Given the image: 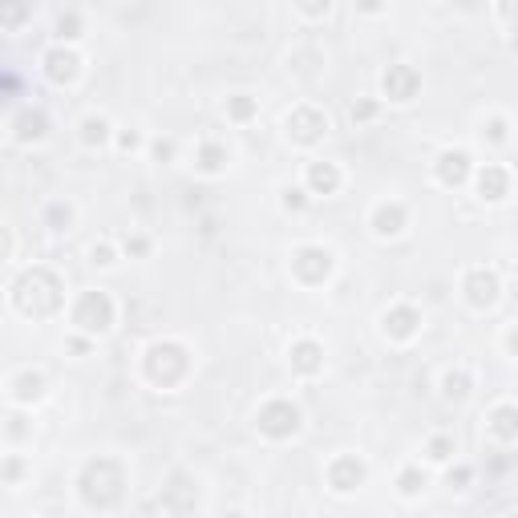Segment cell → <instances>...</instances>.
<instances>
[{"mask_svg":"<svg viewBox=\"0 0 518 518\" xmlns=\"http://www.w3.org/2000/svg\"><path fill=\"white\" fill-rule=\"evenodd\" d=\"M449 449H454V445H449L445 437H437V441H433V445H430V454H433V458H437V462H441V458H449Z\"/></svg>","mask_w":518,"mask_h":518,"instance_id":"obj_21","label":"cell"},{"mask_svg":"<svg viewBox=\"0 0 518 518\" xmlns=\"http://www.w3.org/2000/svg\"><path fill=\"white\" fill-rule=\"evenodd\" d=\"M77 324L89 328V332H106L114 324V304L106 292H86L82 304H77Z\"/></svg>","mask_w":518,"mask_h":518,"instance_id":"obj_1","label":"cell"},{"mask_svg":"<svg viewBox=\"0 0 518 518\" xmlns=\"http://www.w3.org/2000/svg\"><path fill=\"white\" fill-rule=\"evenodd\" d=\"M86 134H82V138H86L89 146H93V142H97V146H101V142H106V122H101V118H86Z\"/></svg>","mask_w":518,"mask_h":518,"instance_id":"obj_16","label":"cell"},{"mask_svg":"<svg viewBox=\"0 0 518 518\" xmlns=\"http://www.w3.org/2000/svg\"><path fill=\"white\" fill-rule=\"evenodd\" d=\"M45 65H49V77H53V82H69V77L77 73V57H73V53H61V49L49 53Z\"/></svg>","mask_w":518,"mask_h":518,"instance_id":"obj_10","label":"cell"},{"mask_svg":"<svg viewBox=\"0 0 518 518\" xmlns=\"http://www.w3.org/2000/svg\"><path fill=\"white\" fill-rule=\"evenodd\" d=\"M413 89H417V73H413L409 65H393V69L385 73V93L393 97V101H409Z\"/></svg>","mask_w":518,"mask_h":518,"instance_id":"obj_6","label":"cell"},{"mask_svg":"<svg viewBox=\"0 0 518 518\" xmlns=\"http://www.w3.org/2000/svg\"><path fill=\"white\" fill-rule=\"evenodd\" d=\"M300 8L316 16V12H328V0H300Z\"/></svg>","mask_w":518,"mask_h":518,"instance_id":"obj_23","label":"cell"},{"mask_svg":"<svg viewBox=\"0 0 518 518\" xmlns=\"http://www.w3.org/2000/svg\"><path fill=\"white\" fill-rule=\"evenodd\" d=\"M478 190H482V199H502L506 195V174L498 166H486L478 174Z\"/></svg>","mask_w":518,"mask_h":518,"instance_id":"obj_11","label":"cell"},{"mask_svg":"<svg viewBox=\"0 0 518 518\" xmlns=\"http://www.w3.org/2000/svg\"><path fill=\"white\" fill-rule=\"evenodd\" d=\"M413 328H417V312L413 308H397V312H385V332L388 336H413Z\"/></svg>","mask_w":518,"mask_h":518,"instance_id":"obj_8","label":"cell"},{"mask_svg":"<svg viewBox=\"0 0 518 518\" xmlns=\"http://www.w3.org/2000/svg\"><path fill=\"white\" fill-rule=\"evenodd\" d=\"M296 271L304 280H324L332 271V256L324 247H304V251H296Z\"/></svg>","mask_w":518,"mask_h":518,"instance_id":"obj_5","label":"cell"},{"mask_svg":"<svg viewBox=\"0 0 518 518\" xmlns=\"http://www.w3.org/2000/svg\"><path fill=\"white\" fill-rule=\"evenodd\" d=\"M231 114H235V118H251V114H256V101H251L247 93H239V97L231 101Z\"/></svg>","mask_w":518,"mask_h":518,"instance_id":"obj_19","label":"cell"},{"mask_svg":"<svg viewBox=\"0 0 518 518\" xmlns=\"http://www.w3.org/2000/svg\"><path fill=\"white\" fill-rule=\"evenodd\" d=\"M401 490H405V494H417V490H426V474H417V470H405V474H401Z\"/></svg>","mask_w":518,"mask_h":518,"instance_id":"obj_18","label":"cell"},{"mask_svg":"<svg viewBox=\"0 0 518 518\" xmlns=\"http://www.w3.org/2000/svg\"><path fill=\"white\" fill-rule=\"evenodd\" d=\"M284 207H304V190H284Z\"/></svg>","mask_w":518,"mask_h":518,"instance_id":"obj_24","label":"cell"},{"mask_svg":"<svg viewBox=\"0 0 518 518\" xmlns=\"http://www.w3.org/2000/svg\"><path fill=\"white\" fill-rule=\"evenodd\" d=\"M324 130H328V118L316 114V110H296V114H288V134H292L296 142H316Z\"/></svg>","mask_w":518,"mask_h":518,"instance_id":"obj_3","label":"cell"},{"mask_svg":"<svg viewBox=\"0 0 518 518\" xmlns=\"http://www.w3.org/2000/svg\"><path fill=\"white\" fill-rule=\"evenodd\" d=\"M510 348H515V352H518V332H510Z\"/></svg>","mask_w":518,"mask_h":518,"instance_id":"obj_26","label":"cell"},{"mask_svg":"<svg viewBox=\"0 0 518 518\" xmlns=\"http://www.w3.org/2000/svg\"><path fill=\"white\" fill-rule=\"evenodd\" d=\"M296 426H300V413L288 401H271V405L259 409V430L271 433V437H288V433H296Z\"/></svg>","mask_w":518,"mask_h":518,"instance_id":"obj_2","label":"cell"},{"mask_svg":"<svg viewBox=\"0 0 518 518\" xmlns=\"http://www.w3.org/2000/svg\"><path fill=\"white\" fill-rule=\"evenodd\" d=\"M405 227V211L393 203V207H377V215H373V231L377 235H397Z\"/></svg>","mask_w":518,"mask_h":518,"instance_id":"obj_9","label":"cell"},{"mask_svg":"<svg viewBox=\"0 0 518 518\" xmlns=\"http://www.w3.org/2000/svg\"><path fill=\"white\" fill-rule=\"evenodd\" d=\"M470 381H466V377H462V373H458V377H445V397H466V393H470Z\"/></svg>","mask_w":518,"mask_h":518,"instance_id":"obj_20","label":"cell"},{"mask_svg":"<svg viewBox=\"0 0 518 518\" xmlns=\"http://www.w3.org/2000/svg\"><path fill=\"white\" fill-rule=\"evenodd\" d=\"M61 37H77V16H61Z\"/></svg>","mask_w":518,"mask_h":518,"instance_id":"obj_22","label":"cell"},{"mask_svg":"<svg viewBox=\"0 0 518 518\" xmlns=\"http://www.w3.org/2000/svg\"><path fill=\"white\" fill-rule=\"evenodd\" d=\"M308 182H312L316 190H324V195H328V190H336V182H341V174H336V166H328V162H324V166L316 162V166L308 171Z\"/></svg>","mask_w":518,"mask_h":518,"instance_id":"obj_14","label":"cell"},{"mask_svg":"<svg viewBox=\"0 0 518 518\" xmlns=\"http://www.w3.org/2000/svg\"><path fill=\"white\" fill-rule=\"evenodd\" d=\"M360 478H365V466H360L356 458H336V462H332V470H328L332 490H341V494H345V490H352Z\"/></svg>","mask_w":518,"mask_h":518,"instance_id":"obj_7","label":"cell"},{"mask_svg":"<svg viewBox=\"0 0 518 518\" xmlns=\"http://www.w3.org/2000/svg\"><path fill=\"white\" fill-rule=\"evenodd\" d=\"M466 162H470V158H466L462 150L441 154V166H437V171H441V182H462V178H466Z\"/></svg>","mask_w":518,"mask_h":518,"instance_id":"obj_12","label":"cell"},{"mask_svg":"<svg viewBox=\"0 0 518 518\" xmlns=\"http://www.w3.org/2000/svg\"><path fill=\"white\" fill-rule=\"evenodd\" d=\"M227 162V150H219V146H203V171H219Z\"/></svg>","mask_w":518,"mask_h":518,"instance_id":"obj_17","label":"cell"},{"mask_svg":"<svg viewBox=\"0 0 518 518\" xmlns=\"http://www.w3.org/2000/svg\"><path fill=\"white\" fill-rule=\"evenodd\" d=\"M494 433L515 437V433H518V409H510V405H506V409H498V413H494Z\"/></svg>","mask_w":518,"mask_h":518,"instance_id":"obj_15","label":"cell"},{"mask_svg":"<svg viewBox=\"0 0 518 518\" xmlns=\"http://www.w3.org/2000/svg\"><path fill=\"white\" fill-rule=\"evenodd\" d=\"M360 8H365V12H377V8H381V0H360Z\"/></svg>","mask_w":518,"mask_h":518,"instance_id":"obj_25","label":"cell"},{"mask_svg":"<svg viewBox=\"0 0 518 518\" xmlns=\"http://www.w3.org/2000/svg\"><path fill=\"white\" fill-rule=\"evenodd\" d=\"M466 292H470V304L490 308L494 296H498V275H494V271H486V267H478V271L466 275Z\"/></svg>","mask_w":518,"mask_h":518,"instance_id":"obj_4","label":"cell"},{"mask_svg":"<svg viewBox=\"0 0 518 518\" xmlns=\"http://www.w3.org/2000/svg\"><path fill=\"white\" fill-rule=\"evenodd\" d=\"M292 365H296L300 373H316V369H320V348L312 345V341L296 345V348H292Z\"/></svg>","mask_w":518,"mask_h":518,"instance_id":"obj_13","label":"cell"}]
</instances>
